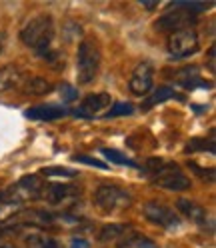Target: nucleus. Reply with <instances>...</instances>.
Segmentation results:
<instances>
[{
	"instance_id": "obj_1",
	"label": "nucleus",
	"mask_w": 216,
	"mask_h": 248,
	"mask_svg": "<svg viewBox=\"0 0 216 248\" xmlns=\"http://www.w3.org/2000/svg\"><path fill=\"white\" fill-rule=\"evenodd\" d=\"M146 170H148L152 182L164 190L182 192V190L190 188V178L184 174V170L174 162H168L162 158H150L146 162Z\"/></svg>"
},
{
	"instance_id": "obj_2",
	"label": "nucleus",
	"mask_w": 216,
	"mask_h": 248,
	"mask_svg": "<svg viewBox=\"0 0 216 248\" xmlns=\"http://www.w3.org/2000/svg\"><path fill=\"white\" fill-rule=\"evenodd\" d=\"M20 40L24 46L32 48L36 54H42L48 48H52L54 40V20L48 14H38V16L30 18L20 28Z\"/></svg>"
},
{
	"instance_id": "obj_3",
	"label": "nucleus",
	"mask_w": 216,
	"mask_h": 248,
	"mask_svg": "<svg viewBox=\"0 0 216 248\" xmlns=\"http://www.w3.org/2000/svg\"><path fill=\"white\" fill-rule=\"evenodd\" d=\"M98 70H100V48L96 40L84 38L78 44V52H76V80L82 86L92 84L98 76Z\"/></svg>"
},
{
	"instance_id": "obj_4",
	"label": "nucleus",
	"mask_w": 216,
	"mask_h": 248,
	"mask_svg": "<svg viewBox=\"0 0 216 248\" xmlns=\"http://www.w3.org/2000/svg\"><path fill=\"white\" fill-rule=\"evenodd\" d=\"M94 204L104 214L126 210L132 206V194L116 184H100L94 190Z\"/></svg>"
},
{
	"instance_id": "obj_5",
	"label": "nucleus",
	"mask_w": 216,
	"mask_h": 248,
	"mask_svg": "<svg viewBox=\"0 0 216 248\" xmlns=\"http://www.w3.org/2000/svg\"><path fill=\"white\" fill-rule=\"evenodd\" d=\"M44 178H40L38 174H28L22 176L16 184H12L8 190H4L8 194V198L14 204H26V202H36L42 200V192H44Z\"/></svg>"
},
{
	"instance_id": "obj_6",
	"label": "nucleus",
	"mask_w": 216,
	"mask_h": 248,
	"mask_svg": "<svg viewBox=\"0 0 216 248\" xmlns=\"http://www.w3.org/2000/svg\"><path fill=\"white\" fill-rule=\"evenodd\" d=\"M166 50L172 58H188L200 50V38L198 32L190 28H180L168 34L166 38Z\"/></svg>"
},
{
	"instance_id": "obj_7",
	"label": "nucleus",
	"mask_w": 216,
	"mask_h": 248,
	"mask_svg": "<svg viewBox=\"0 0 216 248\" xmlns=\"http://www.w3.org/2000/svg\"><path fill=\"white\" fill-rule=\"evenodd\" d=\"M142 214L144 218L152 224H156L160 228H166V230H178L182 226V220L174 208H170L164 202H158V200H150V202L144 204L142 208Z\"/></svg>"
},
{
	"instance_id": "obj_8",
	"label": "nucleus",
	"mask_w": 216,
	"mask_h": 248,
	"mask_svg": "<svg viewBox=\"0 0 216 248\" xmlns=\"http://www.w3.org/2000/svg\"><path fill=\"white\" fill-rule=\"evenodd\" d=\"M176 210L184 216L186 220H190L192 224L200 226L202 230H214V220H212V216L208 214V210L204 206H200L198 202H194V200H188V198H178L176 200Z\"/></svg>"
},
{
	"instance_id": "obj_9",
	"label": "nucleus",
	"mask_w": 216,
	"mask_h": 248,
	"mask_svg": "<svg viewBox=\"0 0 216 248\" xmlns=\"http://www.w3.org/2000/svg\"><path fill=\"white\" fill-rule=\"evenodd\" d=\"M154 86V68L150 62H138L130 80H128V90L134 96H144Z\"/></svg>"
},
{
	"instance_id": "obj_10",
	"label": "nucleus",
	"mask_w": 216,
	"mask_h": 248,
	"mask_svg": "<svg viewBox=\"0 0 216 248\" xmlns=\"http://www.w3.org/2000/svg\"><path fill=\"white\" fill-rule=\"evenodd\" d=\"M80 198V188L74 184H56V182H46L44 184V192L42 200H46L48 204L58 206V204H66L70 200Z\"/></svg>"
},
{
	"instance_id": "obj_11",
	"label": "nucleus",
	"mask_w": 216,
	"mask_h": 248,
	"mask_svg": "<svg viewBox=\"0 0 216 248\" xmlns=\"http://www.w3.org/2000/svg\"><path fill=\"white\" fill-rule=\"evenodd\" d=\"M194 22H196L194 12L178 4L176 10L168 12V14H164V16L158 18L156 28L158 30H164V32L170 34V32H174V30H180V28H190Z\"/></svg>"
},
{
	"instance_id": "obj_12",
	"label": "nucleus",
	"mask_w": 216,
	"mask_h": 248,
	"mask_svg": "<svg viewBox=\"0 0 216 248\" xmlns=\"http://www.w3.org/2000/svg\"><path fill=\"white\" fill-rule=\"evenodd\" d=\"M20 240H22L24 248H62L58 238L50 236L48 232H44V230H36V228L22 232Z\"/></svg>"
},
{
	"instance_id": "obj_13",
	"label": "nucleus",
	"mask_w": 216,
	"mask_h": 248,
	"mask_svg": "<svg viewBox=\"0 0 216 248\" xmlns=\"http://www.w3.org/2000/svg\"><path fill=\"white\" fill-rule=\"evenodd\" d=\"M24 72L18 64H4L0 68V94L10 92L14 88H20L24 82Z\"/></svg>"
},
{
	"instance_id": "obj_14",
	"label": "nucleus",
	"mask_w": 216,
	"mask_h": 248,
	"mask_svg": "<svg viewBox=\"0 0 216 248\" xmlns=\"http://www.w3.org/2000/svg\"><path fill=\"white\" fill-rule=\"evenodd\" d=\"M110 94H106V92H98V94H88L80 108L76 110V116H96L98 112H102L104 108L110 104Z\"/></svg>"
},
{
	"instance_id": "obj_15",
	"label": "nucleus",
	"mask_w": 216,
	"mask_h": 248,
	"mask_svg": "<svg viewBox=\"0 0 216 248\" xmlns=\"http://www.w3.org/2000/svg\"><path fill=\"white\" fill-rule=\"evenodd\" d=\"M22 92L24 94H30V96H44L48 94V92L54 90V84L50 80L42 78V76H32V78H28L22 82Z\"/></svg>"
},
{
	"instance_id": "obj_16",
	"label": "nucleus",
	"mask_w": 216,
	"mask_h": 248,
	"mask_svg": "<svg viewBox=\"0 0 216 248\" xmlns=\"http://www.w3.org/2000/svg\"><path fill=\"white\" fill-rule=\"evenodd\" d=\"M132 232V224H106L98 232L100 242H118L120 238H124L126 234Z\"/></svg>"
},
{
	"instance_id": "obj_17",
	"label": "nucleus",
	"mask_w": 216,
	"mask_h": 248,
	"mask_svg": "<svg viewBox=\"0 0 216 248\" xmlns=\"http://www.w3.org/2000/svg\"><path fill=\"white\" fill-rule=\"evenodd\" d=\"M116 248H160L156 242H154L152 238L140 234V232L132 230L130 234H126L124 238H120L116 242Z\"/></svg>"
},
{
	"instance_id": "obj_18",
	"label": "nucleus",
	"mask_w": 216,
	"mask_h": 248,
	"mask_svg": "<svg viewBox=\"0 0 216 248\" xmlns=\"http://www.w3.org/2000/svg\"><path fill=\"white\" fill-rule=\"evenodd\" d=\"M64 114L66 108L62 106H34L26 110V116L34 120H54V118H62Z\"/></svg>"
},
{
	"instance_id": "obj_19",
	"label": "nucleus",
	"mask_w": 216,
	"mask_h": 248,
	"mask_svg": "<svg viewBox=\"0 0 216 248\" xmlns=\"http://www.w3.org/2000/svg\"><path fill=\"white\" fill-rule=\"evenodd\" d=\"M20 210H22V206L14 204L4 190L0 192V224H4V222H8V220H12Z\"/></svg>"
},
{
	"instance_id": "obj_20",
	"label": "nucleus",
	"mask_w": 216,
	"mask_h": 248,
	"mask_svg": "<svg viewBox=\"0 0 216 248\" xmlns=\"http://www.w3.org/2000/svg\"><path fill=\"white\" fill-rule=\"evenodd\" d=\"M174 96V90L172 88H168V86H162V88H158L154 94L146 100V104L144 106H152V104H158V102H162V100H166V98H172Z\"/></svg>"
},
{
	"instance_id": "obj_21",
	"label": "nucleus",
	"mask_w": 216,
	"mask_h": 248,
	"mask_svg": "<svg viewBox=\"0 0 216 248\" xmlns=\"http://www.w3.org/2000/svg\"><path fill=\"white\" fill-rule=\"evenodd\" d=\"M42 176H46V178H52V176H76L78 172L76 170H72V168H62V166H52V168H44L42 172H40Z\"/></svg>"
},
{
	"instance_id": "obj_22",
	"label": "nucleus",
	"mask_w": 216,
	"mask_h": 248,
	"mask_svg": "<svg viewBox=\"0 0 216 248\" xmlns=\"http://www.w3.org/2000/svg\"><path fill=\"white\" fill-rule=\"evenodd\" d=\"M102 152H104V156H106V158H110V160H114L116 164H126V166H136V164H134L132 160H128V158L124 156V154H120L118 150H108V148H104Z\"/></svg>"
},
{
	"instance_id": "obj_23",
	"label": "nucleus",
	"mask_w": 216,
	"mask_h": 248,
	"mask_svg": "<svg viewBox=\"0 0 216 248\" xmlns=\"http://www.w3.org/2000/svg\"><path fill=\"white\" fill-rule=\"evenodd\" d=\"M132 104H126V102H118V104H114L110 110H108V114L106 116H122V114H132Z\"/></svg>"
},
{
	"instance_id": "obj_24",
	"label": "nucleus",
	"mask_w": 216,
	"mask_h": 248,
	"mask_svg": "<svg viewBox=\"0 0 216 248\" xmlns=\"http://www.w3.org/2000/svg\"><path fill=\"white\" fill-rule=\"evenodd\" d=\"M60 94H62L64 102H72V100L78 98V90H76L74 86H70V84H62L60 86Z\"/></svg>"
},
{
	"instance_id": "obj_25",
	"label": "nucleus",
	"mask_w": 216,
	"mask_h": 248,
	"mask_svg": "<svg viewBox=\"0 0 216 248\" xmlns=\"http://www.w3.org/2000/svg\"><path fill=\"white\" fill-rule=\"evenodd\" d=\"M70 248H90V242L84 238H72L70 240Z\"/></svg>"
},
{
	"instance_id": "obj_26",
	"label": "nucleus",
	"mask_w": 216,
	"mask_h": 248,
	"mask_svg": "<svg viewBox=\"0 0 216 248\" xmlns=\"http://www.w3.org/2000/svg\"><path fill=\"white\" fill-rule=\"evenodd\" d=\"M76 160H82V162H86V164H94V166H98V168H106V164H104V162H100V160H96V158H88V156H76Z\"/></svg>"
},
{
	"instance_id": "obj_27",
	"label": "nucleus",
	"mask_w": 216,
	"mask_h": 248,
	"mask_svg": "<svg viewBox=\"0 0 216 248\" xmlns=\"http://www.w3.org/2000/svg\"><path fill=\"white\" fill-rule=\"evenodd\" d=\"M214 58H216V48H214V46H210V50H208V70L210 72H214V66H216Z\"/></svg>"
},
{
	"instance_id": "obj_28",
	"label": "nucleus",
	"mask_w": 216,
	"mask_h": 248,
	"mask_svg": "<svg viewBox=\"0 0 216 248\" xmlns=\"http://www.w3.org/2000/svg\"><path fill=\"white\" fill-rule=\"evenodd\" d=\"M4 46H6V34L0 30V54H2V50H4Z\"/></svg>"
},
{
	"instance_id": "obj_29",
	"label": "nucleus",
	"mask_w": 216,
	"mask_h": 248,
	"mask_svg": "<svg viewBox=\"0 0 216 248\" xmlns=\"http://www.w3.org/2000/svg\"><path fill=\"white\" fill-rule=\"evenodd\" d=\"M0 248H6V246H0Z\"/></svg>"
}]
</instances>
